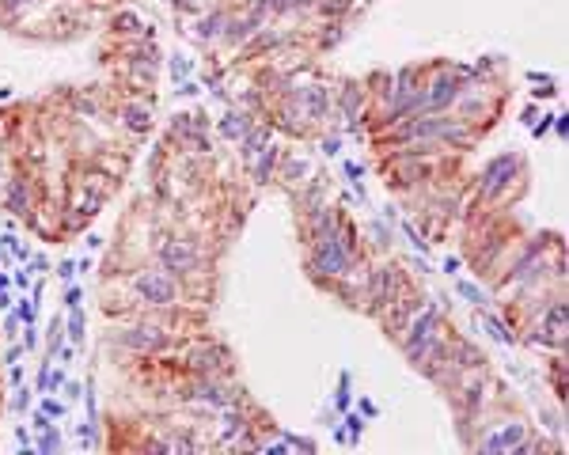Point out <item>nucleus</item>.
Returning a JSON list of instances; mask_svg holds the SVG:
<instances>
[{"mask_svg":"<svg viewBox=\"0 0 569 455\" xmlns=\"http://www.w3.org/2000/svg\"><path fill=\"white\" fill-rule=\"evenodd\" d=\"M65 395H69V398H80V395H84V383H80V380H69V383H65Z\"/></svg>","mask_w":569,"mask_h":455,"instance_id":"nucleus-50","label":"nucleus"},{"mask_svg":"<svg viewBox=\"0 0 569 455\" xmlns=\"http://www.w3.org/2000/svg\"><path fill=\"white\" fill-rule=\"evenodd\" d=\"M80 304H84V288H80V284H73V281H69L65 296H61V308H65V311H73V308H80Z\"/></svg>","mask_w":569,"mask_h":455,"instance_id":"nucleus-35","label":"nucleus"},{"mask_svg":"<svg viewBox=\"0 0 569 455\" xmlns=\"http://www.w3.org/2000/svg\"><path fill=\"white\" fill-rule=\"evenodd\" d=\"M125 293H130L133 304H125V308H103L110 319L125 315V311H186L190 308V288L179 277H171L167 269H160L156 262L137 266L125 277Z\"/></svg>","mask_w":569,"mask_h":455,"instance_id":"nucleus-1","label":"nucleus"},{"mask_svg":"<svg viewBox=\"0 0 569 455\" xmlns=\"http://www.w3.org/2000/svg\"><path fill=\"white\" fill-rule=\"evenodd\" d=\"M19 357H23V345H8V349H4V360H8V365H16Z\"/></svg>","mask_w":569,"mask_h":455,"instance_id":"nucleus-51","label":"nucleus"},{"mask_svg":"<svg viewBox=\"0 0 569 455\" xmlns=\"http://www.w3.org/2000/svg\"><path fill=\"white\" fill-rule=\"evenodd\" d=\"M479 319H482V326H486V334H489V338H494V341H501V345H509V349L516 345V341H520V334L512 330V326L505 323L501 315H494L489 308H479Z\"/></svg>","mask_w":569,"mask_h":455,"instance_id":"nucleus-18","label":"nucleus"},{"mask_svg":"<svg viewBox=\"0 0 569 455\" xmlns=\"http://www.w3.org/2000/svg\"><path fill=\"white\" fill-rule=\"evenodd\" d=\"M31 421H34V432H46V429H53V417H49L46 414V410H34V414H31Z\"/></svg>","mask_w":569,"mask_h":455,"instance_id":"nucleus-40","label":"nucleus"},{"mask_svg":"<svg viewBox=\"0 0 569 455\" xmlns=\"http://www.w3.org/2000/svg\"><path fill=\"white\" fill-rule=\"evenodd\" d=\"M34 447H38V452H61V447H65V440H61V429L53 425V429L38 432V444H34Z\"/></svg>","mask_w":569,"mask_h":455,"instance_id":"nucleus-29","label":"nucleus"},{"mask_svg":"<svg viewBox=\"0 0 569 455\" xmlns=\"http://www.w3.org/2000/svg\"><path fill=\"white\" fill-rule=\"evenodd\" d=\"M19 326H23V323H19V315L12 311V315L4 319V338H16V330H19Z\"/></svg>","mask_w":569,"mask_h":455,"instance_id":"nucleus-47","label":"nucleus"},{"mask_svg":"<svg viewBox=\"0 0 569 455\" xmlns=\"http://www.w3.org/2000/svg\"><path fill=\"white\" fill-rule=\"evenodd\" d=\"M528 432H531V425L516 414V417H505L497 425H482V436L471 440V447L474 452H512Z\"/></svg>","mask_w":569,"mask_h":455,"instance_id":"nucleus-9","label":"nucleus"},{"mask_svg":"<svg viewBox=\"0 0 569 455\" xmlns=\"http://www.w3.org/2000/svg\"><path fill=\"white\" fill-rule=\"evenodd\" d=\"M319 148H323V156H341V133L338 130H323Z\"/></svg>","mask_w":569,"mask_h":455,"instance_id":"nucleus-32","label":"nucleus"},{"mask_svg":"<svg viewBox=\"0 0 569 455\" xmlns=\"http://www.w3.org/2000/svg\"><path fill=\"white\" fill-rule=\"evenodd\" d=\"M341 425H346V432H350V447H357L361 436H365V414L346 410V414H341Z\"/></svg>","mask_w":569,"mask_h":455,"instance_id":"nucleus-24","label":"nucleus"},{"mask_svg":"<svg viewBox=\"0 0 569 455\" xmlns=\"http://www.w3.org/2000/svg\"><path fill=\"white\" fill-rule=\"evenodd\" d=\"M550 125H554V114H543V118H539V125L531 130V137H546V133H550Z\"/></svg>","mask_w":569,"mask_h":455,"instance_id":"nucleus-46","label":"nucleus"},{"mask_svg":"<svg viewBox=\"0 0 569 455\" xmlns=\"http://www.w3.org/2000/svg\"><path fill=\"white\" fill-rule=\"evenodd\" d=\"M0 201H4V209H8V212H16L19 220H27V224H31V220H34V175H31V167H23V163H19L16 175L4 182Z\"/></svg>","mask_w":569,"mask_h":455,"instance_id":"nucleus-10","label":"nucleus"},{"mask_svg":"<svg viewBox=\"0 0 569 455\" xmlns=\"http://www.w3.org/2000/svg\"><path fill=\"white\" fill-rule=\"evenodd\" d=\"M57 277L69 284V281L76 277V262H73V258H61V262H57Z\"/></svg>","mask_w":569,"mask_h":455,"instance_id":"nucleus-41","label":"nucleus"},{"mask_svg":"<svg viewBox=\"0 0 569 455\" xmlns=\"http://www.w3.org/2000/svg\"><path fill=\"white\" fill-rule=\"evenodd\" d=\"M16 315H19V323H34V319H38V300H34V296H19Z\"/></svg>","mask_w":569,"mask_h":455,"instance_id":"nucleus-31","label":"nucleus"},{"mask_svg":"<svg viewBox=\"0 0 569 455\" xmlns=\"http://www.w3.org/2000/svg\"><path fill=\"white\" fill-rule=\"evenodd\" d=\"M65 383H69V372H65V368H53V372H49L46 395H61V391H65Z\"/></svg>","mask_w":569,"mask_h":455,"instance_id":"nucleus-36","label":"nucleus"},{"mask_svg":"<svg viewBox=\"0 0 569 455\" xmlns=\"http://www.w3.org/2000/svg\"><path fill=\"white\" fill-rule=\"evenodd\" d=\"M334 444H350V432L341 429V425H334Z\"/></svg>","mask_w":569,"mask_h":455,"instance_id":"nucleus-53","label":"nucleus"},{"mask_svg":"<svg viewBox=\"0 0 569 455\" xmlns=\"http://www.w3.org/2000/svg\"><path fill=\"white\" fill-rule=\"evenodd\" d=\"M0 243L8 247V251H12V254H16V258H19V262H31V251H27V243H19V239H16V236H4V239H0Z\"/></svg>","mask_w":569,"mask_h":455,"instance_id":"nucleus-38","label":"nucleus"},{"mask_svg":"<svg viewBox=\"0 0 569 455\" xmlns=\"http://www.w3.org/2000/svg\"><path fill=\"white\" fill-rule=\"evenodd\" d=\"M152 262L160 269H167L171 277H179L190 293H194V281L209 277L205 273L209 269V251L194 236H179V232H163L160 243L152 247Z\"/></svg>","mask_w":569,"mask_h":455,"instance_id":"nucleus-2","label":"nucleus"},{"mask_svg":"<svg viewBox=\"0 0 569 455\" xmlns=\"http://www.w3.org/2000/svg\"><path fill=\"white\" fill-rule=\"evenodd\" d=\"M350 383H353V376H350V372H341L338 391H334V410H338V414H346V410L353 406V398H350Z\"/></svg>","mask_w":569,"mask_h":455,"instance_id":"nucleus-25","label":"nucleus"},{"mask_svg":"<svg viewBox=\"0 0 569 455\" xmlns=\"http://www.w3.org/2000/svg\"><path fill=\"white\" fill-rule=\"evenodd\" d=\"M341 217H346V209L334 205V201H323V205H315V209L300 212V243L308 247V243H315V239L330 236Z\"/></svg>","mask_w":569,"mask_h":455,"instance_id":"nucleus-11","label":"nucleus"},{"mask_svg":"<svg viewBox=\"0 0 569 455\" xmlns=\"http://www.w3.org/2000/svg\"><path fill=\"white\" fill-rule=\"evenodd\" d=\"M365 232L376 239V247H380V251H387V247H391V228L383 224V220H368V228H365Z\"/></svg>","mask_w":569,"mask_h":455,"instance_id":"nucleus-30","label":"nucleus"},{"mask_svg":"<svg viewBox=\"0 0 569 455\" xmlns=\"http://www.w3.org/2000/svg\"><path fill=\"white\" fill-rule=\"evenodd\" d=\"M228 16H232L228 8H209V12H205V16L194 23V27H190V31H194V38L202 42V46H220V42H224Z\"/></svg>","mask_w":569,"mask_h":455,"instance_id":"nucleus-13","label":"nucleus"},{"mask_svg":"<svg viewBox=\"0 0 569 455\" xmlns=\"http://www.w3.org/2000/svg\"><path fill=\"white\" fill-rule=\"evenodd\" d=\"M179 357H182V372L186 376H224L232 380V368H236V357L228 349L224 341H182L179 345Z\"/></svg>","mask_w":569,"mask_h":455,"instance_id":"nucleus-7","label":"nucleus"},{"mask_svg":"<svg viewBox=\"0 0 569 455\" xmlns=\"http://www.w3.org/2000/svg\"><path fill=\"white\" fill-rule=\"evenodd\" d=\"M65 341H69V338H65V319L53 315V319H49V326H46V353L53 357V353L65 345Z\"/></svg>","mask_w":569,"mask_h":455,"instance_id":"nucleus-23","label":"nucleus"},{"mask_svg":"<svg viewBox=\"0 0 569 455\" xmlns=\"http://www.w3.org/2000/svg\"><path fill=\"white\" fill-rule=\"evenodd\" d=\"M346 179L361 182V179H365V167H361V163H346Z\"/></svg>","mask_w":569,"mask_h":455,"instance_id":"nucleus-48","label":"nucleus"},{"mask_svg":"<svg viewBox=\"0 0 569 455\" xmlns=\"http://www.w3.org/2000/svg\"><path fill=\"white\" fill-rule=\"evenodd\" d=\"M23 349H38V330H34V323H23V341H19Z\"/></svg>","mask_w":569,"mask_h":455,"instance_id":"nucleus-42","label":"nucleus"},{"mask_svg":"<svg viewBox=\"0 0 569 455\" xmlns=\"http://www.w3.org/2000/svg\"><path fill=\"white\" fill-rule=\"evenodd\" d=\"M65 338L73 341V345H80L84 338H88V319H84V308H73L65 319Z\"/></svg>","mask_w":569,"mask_h":455,"instance_id":"nucleus-22","label":"nucleus"},{"mask_svg":"<svg viewBox=\"0 0 569 455\" xmlns=\"http://www.w3.org/2000/svg\"><path fill=\"white\" fill-rule=\"evenodd\" d=\"M190 76H194V61H190V57H182V53H175V57H171V80L182 84V80H190Z\"/></svg>","mask_w":569,"mask_h":455,"instance_id":"nucleus-27","label":"nucleus"},{"mask_svg":"<svg viewBox=\"0 0 569 455\" xmlns=\"http://www.w3.org/2000/svg\"><path fill=\"white\" fill-rule=\"evenodd\" d=\"M8 380H12V383H23V365H19V360L8 368Z\"/></svg>","mask_w":569,"mask_h":455,"instance_id":"nucleus-52","label":"nucleus"},{"mask_svg":"<svg viewBox=\"0 0 569 455\" xmlns=\"http://www.w3.org/2000/svg\"><path fill=\"white\" fill-rule=\"evenodd\" d=\"M558 91H554V80H543V84H535V91H531V99H554Z\"/></svg>","mask_w":569,"mask_h":455,"instance_id":"nucleus-44","label":"nucleus"},{"mask_svg":"<svg viewBox=\"0 0 569 455\" xmlns=\"http://www.w3.org/2000/svg\"><path fill=\"white\" fill-rule=\"evenodd\" d=\"M395 224H398V228H402V236H407V239H410V247H414V251H417V254H429V239H425V236H422V232H417V228H414V224H410V220H395Z\"/></svg>","mask_w":569,"mask_h":455,"instance_id":"nucleus-26","label":"nucleus"},{"mask_svg":"<svg viewBox=\"0 0 569 455\" xmlns=\"http://www.w3.org/2000/svg\"><path fill=\"white\" fill-rule=\"evenodd\" d=\"M455 293L463 296V300H471L474 308H486V293H482L479 284H471V281H463V277H459V281H455Z\"/></svg>","mask_w":569,"mask_h":455,"instance_id":"nucleus-28","label":"nucleus"},{"mask_svg":"<svg viewBox=\"0 0 569 455\" xmlns=\"http://www.w3.org/2000/svg\"><path fill=\"white\" fill-rule=\"evenodd\" d=\"M535 114H539V106H535V103H528V106H524V110H520V118H524V122H531Z\"/></svg>","mask_w":569,"mask_h":455,"instance_id":"nucleus-54","label":"nucleus"},{"mask_svg":"<svg viewBox=\"0 0 569 455\" xmlns=\"http://www.w3.org/2000/svg\"><path fill=\"white\" fill-rule=\"evenodd\" d=\"M467 80L455 73V61H440V65L425 69V84H422V106L425 114H448L455 106V99L463 95Z\"/></svg>","mask_w":569,"mask_h":455,"instance_id":"nucleus-5","label":"nucleus"},{"mask_svg":"<svg viewBox=\"0 0 569 455\" xmlns=\"http://www.w3.org/2000/svg\"><path fill=\"white\" fill-rule=\"evenodd\" d=\"M49 372H53V357H49L46 365H38V376H34V391H38V395H46V387H49Z\"/></svg>","mask_w":569,"mask_h":455,"instance_id":"nucleus-37","label":"nucleus"},{"mask_svg":"<svg viewBox=\"0 0 569 455\" xmlns=\"http://www.w3.org/2000/svg\"><path fill=\"white\" fill-rule=\"evenodd\" d=\"M251 125H254V114H251V110H239V106H228V110H224V118H220V122H217V133H220V137H224V140H232V145H236V140L243 137L247 130H251Z\"/></svg>","mask_w":569,"mask_h":455,"instance_id":"nucleus-17","label":"nucleus"},{"mask_svg":"<svg viewBox=\"0 0 569 455\" xmlns=\"http://www.w3.org/2000/svg\"><path fill=\"white\" fill-rule=\"evenodd\" d=\"M152 106H156V99L125 95L122 103H118V110H114V118H118V125H122L125 133H133V137H148V133H152Z\"/></svg>","mask_w":569,"mask_h":455,"instance_id":"nucleus-12","label":"nucleus"},{"mask_svg":"<svg viewBox=\"0 0 569 455\" xmlns=\"http://www.w3.org/2000/svg\"><path fill=\"white\" fill-rule=\"evenodd\" d=\"M12 410H16V414H27V410H31V387L16 383V395H12Z\"/></svg>","mask_w":569,"mask_h":455,"instance_id":"nucleus-34","label":"nucleus"},{"mask_svg":"<svg viewBox=\"0 0 569 455\" xmlns=\"http://www.w3.org/2000/svg\"><path fill=\"white\" fill-rule=\"evenodd\" d=\"M84 247H88V251H99V247H103V239H99V236H88V239H84Z\"/></svg>","mask_w":569,"mask_h":455,"instance_id":"nucleus-55","label":"nucleus"},{"mask_svg":"<svg viewBox=\"0 0 569 455\" xmlns=\"http://www.w3.org/2000/svg\"><path fill=\"white\" fill-rule=\"evenodd\" d=\"M69 106H73V114H80V118H103L106 106L99 103V95H91V91H73L69 95Z\"/></svg>","mask_w":569,"mask_h":455,"instance_id":"nucleus-21","label":"nucleus"},{"mask_svg":"<svg viewBox=\"0 0 569 455\" xmlns=\"http://www.w3.org/2000/svg\"><path fill=\"white\" fill-rule=\"evenodd\" d=\"M410 273L402 266H398L395 258H383V262H372V269H368V288H365V304H361V311H365L368 319H380L383 311H387V304L395 300L402 288H407Z\"/></svg>","mask_w":569,"mask_h":455,"instance_id":"nucleus-4","label":"nucleus"},{"mask_svg":"<svg viewBox=\"0 0 569 455\" xmlns=\"http://www.w3.org/2000/svg\"><path fill=\"white\" fill-rule=\"evenodd\" d=\"M12 308V296H8V288H4V293H0V311H8Z\"/></svg>","mask_w":569,"mask_h":455,"instance_id":"nucleus-56","label":"nucleus"},{"mask_svg":"<svg viewBox=\"0 0 569 455\" xmlns=\"http://www.w3.org/2000/svg\"><path fill=\"white\" fill-rule=\"evenodd\" d=\"M459 266H463V258H455V254H448V258H444V273H459Z\"/></svg>","mask_w":569,"mask_h":455,"instance_id":"nucleus-49","label":"nucleus"},{"mask_svg":"<svg viewBox=\"0 0 569 455\" xmlns=\"http://www.w3.org/2000/svg\"><path fill=\"white\" fill-rule=\"evenodd\" d=\"M141 27H145V19H141L137 12H130V8H122V12H114L110 16V34H118V38H137Z\"/></svg>","mask_w":569,"mask_h":455,"instance_id":"nucleus-19","label":"nucleus"},{"mask_svg":"<svg viewBox=\"0 0 569 455\" xmlns=\"http://www.w3.org/2000/svg\"><path fill=\"white\" fill-rule=\"evenodd\" d=\"M357 414H365V417H380V406H376L372 398L361 395V398H357Z\"/></svg>","mask_w":569,"mask_h":455,"instance_id":"nucleus-43","label":"nucleus"},{"mask_svg":"<svg viewBox=\"0 0 569 455\" xmlns=\"http://www.w3.org/2000/svg\"><path fill=\"white\" fill-rule=\"evenodd\" d=\"M444 326H448V319H444V300L425 304V308L417 311L414 319H410L407 330L398 334V349H402V357H407L410 365H417V360H422V353L440 338V330H444Z\"/></svg>","mask_w":569,"mask_h":455,"instance_id":"nucleus-6","label":"nucleus"},{"mask_svg":"<svg viewBox=\"0 0 569 455\" xmlns=\"http://www.w3.org/2000/svg\"><path fill=\"white\" fill-rule=\"evenodd\" d=\"M4 288H12V277L4 273V269H0V293H4Z\"/></svg>","mask_w":569,"mask_h":455,"instance_id":"nucleus-57","label":"nucleus"},{"mask_svg":"<svg viewBox=\"0 0 569 455\" xmlns=\"http://www.w3.org/2000/svg\"><path fill=\"white\" fill-rule=\"evenodd\" d=\"M269 140H274V125H269V122H254L251 130H247L243 137L236 140V156H239L243 163H251L254 156H258L262 148L269 145Z\"/></svg>","mask_w":569,"mask_h":455,"instance_id":"nucleus-14","label":"nucleus"},{"mask_svg":"<svg viewBox=\"0 0 569 455\" xmlns=\"http://www.w3.org/2000/svg\"><path fill=\"white\" fill-rule=\"evenodd\" d=\"M31 273H34V269H31V262H27V266L19 269V273H12V284H16L19 293H31Z\"/></svg>","mask_w":569,"mask_h":455,"instance_id":"nucleus-39","label":"nucleus"},{"mask_svg":"<svg viewBox=\"0 0 569 455\" xmlns=\"http://www.w3.org/2000/svg\"><path fill=\"white\" fill-rule=\"evenodd\" d=\"M308 171H311V163L304 160V156H289V152H281V163H277V175H274V179L281 182V186L289 190V194H293V190H300V182L308 179Z\"/></svg>","mask_w":569,"mask_h":455,"instance_id":"nucleus-15","label":"nucleus"},{"mask_svg":"<svg viewBox=\"0 0 569 455\" xmlns=\"http://www.w3.org/2000/svg\"><path fill=\"white\" fill-rule=\"evenodd\" d=\"M315 34V46H319V53H326V49H334L341 38H346V19H326L319 31H311Z\"/></svg>","mask_w":569,"mask_h":455,"instance_id":"nucleus-20","label":"nucleus"},{"mask_svg":"<svg viewBox=\"0 0 569 455\" xmlns=\"http://www.w3.org/2000/svg\"><path fill=\"white\" fill-rule=\"evenodd\" d=\"M277 163H281V148H277L274 140H269V145L251 160V179H254V186H269V182H274Z\"/></svg>","mask_w":569,"mask_h":455,"instance_id":"nucleus-16","label":"nucleus"},{"mask_svg":"<svg viewBox=\"0 0 569 455\" xmlns=\"http://www.w3.org/2000/svg\"><path fill=\"white\" fill-rule=\"evenodd\" d=\"M38 410H46V414L53 417V421H61V417L69 414V406L61 402V398H53V395H46V398H42V406H38Z\"/></svg>","mask_w":569,"mask_h":455,"instance_id":"nucleus-33","label":"nucleus"},{"mask_svg":"<svg viewBox=\"0 0 569 455\" xmlns=\"http://www.w3.org/2000/svg\"><path fill=\"white\" fill-rule=\"evenodd\" d=\"M520 175H524V156L520 152H501V156H494V160H486V167L479 171L474 194H479V201L494 205L497 197H505L512 186H516Z\"/></svg>","mask_w":569,"mask_h":455,"instance_id":"nucleus-8","label":"nucleus"},{"mask_svg":"<svg viewBox=\"0 0 569 455\" xmlns=\"http://www.w3.org/2000/svg\"><path fill=\"white\" fill-rule=\"evenodd\" d=\"M353 258H357V254L338 239V228H334L330 236H323V239L304 247V269H308L311 284H319L323 293H330V284L350 269Z\"/></svg>","mask_w":569,"mask_h":455,"instance_id":"nucleus-3","label":"nucleus"},{"mask_svg":"<svg viewBox=\"0 0 569 455\" xmlns=\"http://www.w3.org/2000/svg\"><path fill=\"white\" fill-rule=\"evenodd\" d=\"M179 95H186V99H194V95H202V84L194 80V76H190V80H182L179 84Z\"/></svg>","mask_w":569,"mask_h":455,"instance_id":"nucleus-45","label":"nucleus"}]
</instances>
